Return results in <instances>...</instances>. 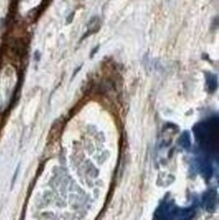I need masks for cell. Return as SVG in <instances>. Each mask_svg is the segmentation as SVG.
<instances>
[{
  "instance_id": "cell-2",
  "label": "cell",
  "mask_w": 219,
  "mask_h": 220,
  "mask_svg": "<svg viewBox=\"0 0 219 220\" xmlns=\"http://www.w3.org/2000/svg\"><path fill=\"white\" fill-rule=\"evenodd\" d=\"M206 79H207V85H208L209 89L215 90V88H216V83H217L216 77L210 73H206Z\"/></svg>"
},
{
  "instance_id": "cell-1",
  "label": "cell",
  "mask_w": 219,
  "mask_h": 220,
  "mask_svg": "<svg viewBox=\"0 0 219 220\" xmlns=\"http://www.w3.org/2000/svg\"><path fill=\"white\" fill-rule=\"evenodd\" d=\"M100 26H101V24H100L99 17H98V16H94V17H92L90 19V21L88 22V25H87L88 29H87L86 34L83 36V38H81V40H84V38H88V36H91V34H96V32L99 30Z\"/></svg>"
},
{
  "instance_id": "cell-3",
  "label": "cell",
  "mask_w": 219,
  "mask_h": 220,
  "mask_svg": "<svg viewBox=\"0 0 219 220\" xmlns=\"http://www.w3.org/2000/svg\"><path fill=\"white\" fill-rule=\"evenodd\" d=\"M99 47L100 46H96L95 48H94V50H92V52H91L90 54V58H93V56H95V54L98 52V50H99Z\"/></svg>"
}]
</instances>
